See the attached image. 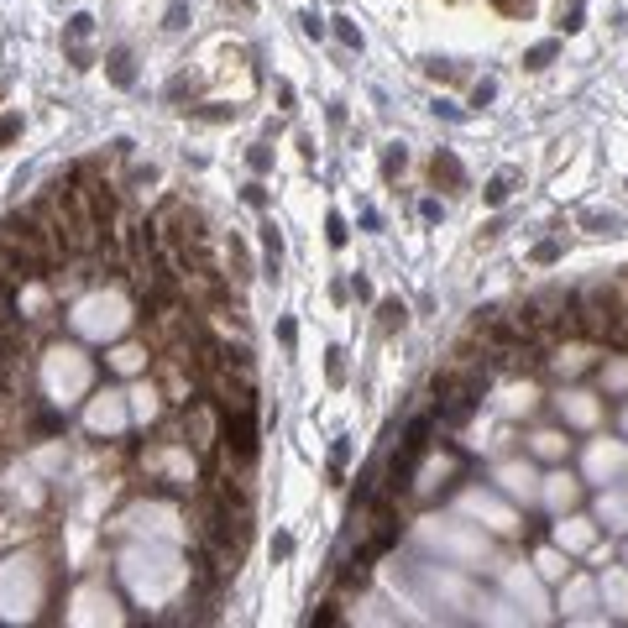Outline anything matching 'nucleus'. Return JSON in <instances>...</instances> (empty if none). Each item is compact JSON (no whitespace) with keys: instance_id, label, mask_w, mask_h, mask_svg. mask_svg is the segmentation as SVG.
<instances>
[{"instance_id":"obj_5","label":"nucleus","mask_w":628,"mask_h":628,"mask_svg":"<svg viewBox=\"0 0 628 628\" xmlns=\"http://www.w3.org/2000/svg\"><path fill=\"white\" fill-rule=\"evenodd\" d=\"M550 58H555V42H539V47H534V52H529L524 63H529V69H544V63H550Z\"/></svg>"},{"instance_id":"obj_8","label":"nucleus","mask_w":628,"mask_h":628,"mask_svg":"<svg viewBox=\"0 0 628 628\" xmlns=\"http://www.w3.org/2000/svg\"><path fill=\"white\" fill-rule=\"evenodd\" d=\"M246 163L257 168V173H267V163H273V157H267V147H251V152H246Z\"/></svg>"},{"instance_id":"obj_9","label":"nucleus","mask_w":628,"mask_h":628,"mask_svg":"<svg viewBox=\"0 0 628 628\" xmlns=\"http://www.w3.org/2000/svg\"><path fill=\"white\" fill-rule=\"evenodd\" d=\"M299 21H304V32H309V37H319V32H325V21H319V16H314V11H304V16H299Z\"/></svg>"},{"instance_id":"obj_6","label":"nucleus","mask_w":628,"mask_h":628,"mask_svg":"<svg viewBox=\"0 0 628 628\" xmlns=\"http://www.w3.org/2000/svg\"><path fill=\"white\" fill-rule=\"evenodd\" d=\"M336 37H341V42H346V47H362V32H356V26H351V21H336Z\"/></svg>"},{"instance_id":"obj_2","label":"nucleus","mask_w":628,"mask_h":628,"mask_svg":"<svg viewBox=\"0 0 628 628\" xmlns=\"http://www.w3.org/2000/svg\"><path fill=\"white\" fill-rule=\"evenodd\" d=\"M435 178L456 183V189H461V183H466V178H461V163H456V157H450V152H440V157H435Z\"/></svg>"},{"instance_id":"obj_3","label":"nucleus","mask_w":628,"mask_h":628,"mask_svg":"<svg viewBox=\"0 0 628 628\" xmlns=\"http://www.w3.org/2000/svg\"><path fill=\"white\" fill-rule=\"evenodd\" d=\"M110 79H115V84H131V79H137V69H131V52H110Z\"/></svg>"},{"instance_id":"obj_4","label":"nucleus","mask_w":628,"mask_h":628,"mask_svg":"<svg viewBox=\"0 0 628 628\" xmlns=\"http://www.w3.org/2000/svg\"><path fill=\"white\" fill-rule=\"evenodd\" d=\"M377 314H382V330H398V325H404V304H398V299H387Z\"/></svg>"},{"instance_id":"obj_7","label":"nucleus","mask_w":628,"mask_h":628,"mask_svg":"<svg viewBox=\"0 0 628 628\" xmlns=\"http://www.w3.org/2000/svg\"><path fill=\"white\" fill-rule=\"evenodd\" d=\"M21 137V115H6V121H0V142H16Z\"/></svg>"},{"instance_id":"obj_12","label":"nucleus","mask_w":628,"mask_h":628,"mask_svg":"<svg viewBox=\"0 0 628 628\" xmlns=\"http://www.w3.org/2000/svg\"><path fill=\"white\" fill-rule=\"evenodd\" d=\"M398 168H404V147H398V152H387V157H382V173H398Z\"/></svg>"},{"instance_id":"obj_11","label":"nucleus","mask_w":628,"mask_h":628,"mask_svg":"<svg viewBox=\"0 0 628 628\" xmlns=\"http://www.w3.org/2000/svg\"><path fill=\"white\" fill-rule=\"evenodd\" d=\"M487 199H492V205H503V199H508V178H492V189H487Z\"/></svg>"},{"instance_id":"obj_13","label":"nucleus","mask_w":628,"mask_h":628,"mask_svg":"<svg viewBox=\"0 0 628 628\" xmlns=\"http://www.w3.org/2000/svg\"><path fill=\"white\" fill-rule=\"evenodd\" d=\"M492 95H498V89H492V84H476V89H472V105H487Z\"/></svg>"},{"instance_id":"obj_10","label":"nucleus","mask_w":628,"mask_h":628,"mask_svg":"<svg viewBox=\"0 0 628 628\" xmlns=\"http://www.w3.org/2000/svg\"><path fill=\"white\" fill-rule=\"evenodd\" d=\"M330 241L346 246V220H341V215H330Z\"/></svg>"},{"instance_id":"obj_1","label":"nucleus","mask_w":628,"mask_h":628,"mask_svg":"<svg viewBox=\"0 0 628 628\" xmlns=\"http://www.w3.org/2000/svg\"><path fill=\"white\" fill-rule=\"evenodd\" d=\"M215 440H220V450L231 461H251V456H257V413H251V409H225Z\"/></svg>"}]
</instances>
